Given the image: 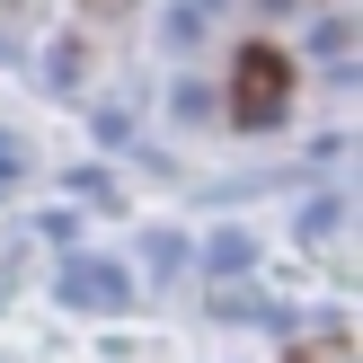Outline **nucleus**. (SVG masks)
Instances as JSON below:
<instances>
[{"instance_id": "obj_1", "label": "nucleus", "mask_w": 363, "mask_h": 363, "mask_svg": "<svg viewBox=\"0 0 363 363\" xmlns=\"http://www.w3.org/2000/svg\"><path fill=\"white\" fill-rule=\"evenodd\" d=\"M62 301H89V311H124L133 293H124V275H116V266H71V275H62Z\"/></svg>"}]
</instances>
